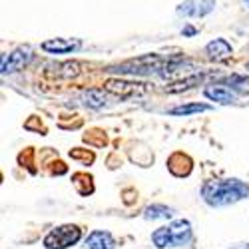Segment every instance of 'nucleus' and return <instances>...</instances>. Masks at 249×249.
<instances>
[{"label": "nucleus", "instance_id": "10", "mask_svg": "<svg viewBox=\"0 0 249 249\" xmlns=\"http://www.w3.org/2000/svg\"><path fill=\"white\" fill-rule=\"evenodd\" d=\"M86 247L88 249H114L116 247V241H114L112 233L98 230V231H92L86 237Z\"/></svg>", "mask_w": 249, "mask_h": 249}, {"label": "nucleus", "instance_id": "16", "mask_svg": "<svg viewBox=\"0 0 249 249\" xmlns=\"http://www.w3.org/2000/svg\"><path fill=\"white\" fill-rule=\"evenodd\" d=\"M231 84H233V88L239 90V92H249V78L235 76V78H231Z\"/></svg>", "mask_w": 249, "mask_h": 249}, {"label": "nucleus", "instance_id": "4", "mask_svg": "<svg viewBox=\"0 0 249 249\" xmlns=\"http://www.w3.org/2000/svg\"><path fill=\"white\" fill-rule=\"evenodd\" d=\"M30 60H32V48L30 46L16 48L8 56H4V60H2V74H12V72L22 70Z\"/></svg>", "mask_w": 249, "mask_h": 249}, {"label": "nucleus", "instance_id": "18", "mask_svg": "<svg viewBox=\"0 0 249 249\" xmlns=\"http://www.w3.org/2000/svg\"><path fill=\"white\" fill-rule=\"evenodd\" d=\"M243 2H245V4H247V8H249V0H243Z\"/></svg>", "mask_w": 249, "mask_h": 249}, {"label": "nucleus", "instance_id": "11", "mask_svg": "<svg viewBox=\"0 0 249 249\" xmlns=\"http://www.w3.org/2000/svg\"><path fill=\"white\" fill-rule=\"evenodd\" d=\"M82 100H84V104L88 108H102V106H106V94H104V90H98V88L86 90L84 96H82Z\"/></svg>", "mask_w": 249, "mask_h": 249}, {"label": "nucleus", "instance_id": "8", "mask_svg": "<svg viewBox=\"0 0 249 249\" xmlns=\"http://www.w3.org/2000/svg\"><path fill=\"white\" fill-rule=\"evenodd\" d=\"M203 94H205V98H210V100H213V102H219V104H231V102L237 100L235 92H233L231 88L223 86V84L207 86V88L203 90Z\"/></svg>", "mask_w": 249, "mask_h": 249}, {"label": "nucleus", "instance_id": "15", "mask_svg": "<svg viewBox=\"0 0 249 249\" xmlns=\"http://www.w3.org/2000/svg\"><path fill=\"white\" fill-rule=\"evenodd\" d=\"M210 106L205 104H185V106H178V108H172L170 114L174 116H188V114H196V112H207Z\"/></svg>", "mask_w": 249, "mask_h": 249}, {"label": "nucleus", "instance_id": "2", "mask_svg": "<svg viewBox=\"0 0 249 249\" xmlns=\"http://www.w3.org/2000/svg\"><path fill=\"white\" fill-rule=\"evenodd\" d=\"M152 241L160 249L188 245L192 241V225L185 219L174 221L170 225H163V227H160V230H156L152 233Z\"/></svg>", "mask_w": 249, "mask_h": 249}, {"label": "nucleus", "instance_id": "1", "mask_svg": "<svg viewBox=\"0 0 249 249\" xmlns=\"http://www.w3.org/2000/svg\"><path fill=\"white\" fill-rule=\"evenodd\" d=\"M249 194V185L239 179H215V181H205L201 188V196L205 203L213 207L230 205L239 199H243Z\"/></svg>", "mask_w": 249, "mask_h": 249}, {"label": "nucleus", "instance_id": "14", "mask_svg": "<svg viewBox=\"0 0 249 249\" xmlns=\"http://www.w3.org/2000/svg\"><path fill=\"white\" fill-rule=\"evenodd\" d=\"M199 82H201V76H192V78H185V80L178 82V84L168 86V88H165V92H168V94H178V92H183V90H190L192 86L199 84Z\"/></svg>", "mask_w": 249, "mask_h": 249}, {"label": "nucleus", "instance_id": "7", "mask_svg": "<svg viewBox=\"0 0 249 249\" xmlns=\"http://www.w3.org/2000/svg\"><path fill=\"white\" fill-rule=\"evenodd\" d=\"M106 90L120 96V98H130L136 94L143 92V84H132V82H124V80H108L106 82Z\"/></svg>", "mask_w": 249, "mask_h": 249}, {"label": "nucleus", "instance_id": "5", "mask_svg": "<svg viewBox=\"0 0 249 249\" xmlns=\"http://www.w3.org/2000/svg\"><path fill=\"white\" fill-rule=\"evenodd\" d=\"M215 8V0H185L178 6L179 16H188V18H199L210 14Z\"/></svg>", "mask_w": 249, "mask_h": 249}, {"label": "nucleus", "instance_id": "3", "mask_svg": "<svg viewBox=\"0 0 249 249\" xmlns=\"http://www.w3.org/2000/svg\"><path fill=\"white\" fill-rule=\"evenodd\" d=\"M82 237V231L78 225H60L44 237L46 249H66L74 243H78Z\"/></svg>", "mask_w": 249, "mask_h": 249}, {"label": "nucleus", "instance_id": "6", "mask_svg": "<svg viewBox=\"0 0 249 249\" xmlns=\"http://www.w3.org/2000/svg\"><path fill=\"white\" fill-rule=\"evenodd\" d=\"M82 46V42L78 38H52V40H46L42 42V50L50 52V54H68V52H74Z\"/></svg>", "mask_w": 249, "mask_h": 249}, {"label": "nucleus", "instance_id": "13", "mask_svg": "<svg viewBox=\"0 0 249 249\" xmlns=\"http://www.w3.org/2000/svg\"><path fill=\"white\" fill-rule=\"evenodd\" d=\"M174 215V210L165 205H150L146 212H143V217L146 219H170Z\"/></svg>", "mask_w": 249, "mask_h": 249}, {"label": "nucleus", "instance_id": "9", "mask_svg": "<svg viewBox=\"0 0 249 249\" xmlns=\"http://www.w3.org/2000/svg\"><path fill=\"white\" fill-rule=\"evenodd\" d=\"M205 52H207V56H210L212 60L221 62V60L231 56V44L227 42V40H223V38H215V40H212V42L205 46Z\"/></svg>", "mask_w": 249, "mask_h": 249}, {"label": "nucleus", "instance_id": "12", "mask_svg": "<svg viewBox=\"0 0 249 249\" xmlns=\"http://www.w3.org/2000/svg\"><path fill=\"white\" fill-rule=\"evenodd\" d=\"M52 70L54 72H50V74H54L56 78H72V76L80 74V64L78 62H64V64L52 66Z\"/></svg>", "mask_w": 249, "mask_h": 249}, {"label": "nucleus", "instance_id": "17", "mask_svg": "<svg viewBox=\"0 0 249 249\" xmlns=\"http://www.w3.org/2000/svg\"><path fill=\"white\" fill-rule=\"evenodd\" d=\"M230 249H249V243H243V245H233Z\"/></svg>", "mask_w": 249, "mask_h": 249}]
</instances>
